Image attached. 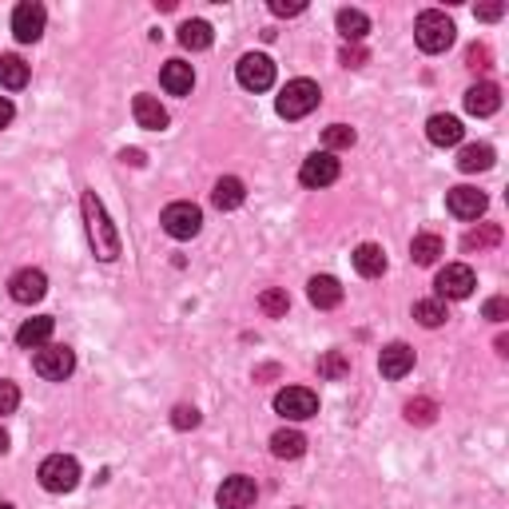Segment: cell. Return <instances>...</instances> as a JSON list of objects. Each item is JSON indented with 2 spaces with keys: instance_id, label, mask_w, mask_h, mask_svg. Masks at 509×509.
I'll use <instances>...</instances> for the list:
<instances>
[{
  "instance_id": "obj_1",
  "label": "cell",
  "mask_w": 509,
  "mask_h": 509,
  "mask_svg": "<svg viewBox=\"0 0 509 509\" xmlns=\"http://www.w3.org/2000/svg\"><path fill=\"white\" fill-rule=\"evenodd\" d=\"M80 207H84V224H88V239H92V251H96V259H104V263L119 259V231L112 227V219H108L104 199H100L96 191H84Z\"/></svg>"
},
{
  "instance_id": "obj_2",
  "label": "cell",
  "mask_w": 509,
  "mask_h": 509,
  "mask_svg": "<svg viewBox=\"0 0 509 509\" xmlns=\"http://www.w3.org/2000/svg\"><path fill=\"white\" fill-rule=\"evenodd\" d=\"M453 21L446 13H438V8H430V13H422L418 21H414V40H418L422 52H430V57H438V52H446L453 44Z\"/></svg>"
},
{
  "instance_id": "obj_3",
  "label": "cell",
  "mask_w": 509,
  "mask_h": 509,
  "mask_svg": "<svg viewBox=\"0 0 509 509\" xmlns=\"http://www.w3.org/2000/svg\"><path fill=\"white\" fill-rule=\"evenodd\" d=\"M40 486L48 489V494H72V489L80 486V461L68 458V453H52V458L40 461Z\"/></svg>"
},
{
  "instance_id": "obj_4",
  "label": "cell",
  "mask_w": 509,
  "mask_h": 509,
  "mask_svg": "<svg viewBox=\"0 0 509 509\" xmlns=\"http://www.w3.org/2000/svg\"><path fill=\"white\" fill-rule=\"evenodd\" d=\"M319 100H322V92L314 80H291V84L283 88V96H279V116L283 119H303V116H311L314 108H319Z\"/></svg>"
},
{
  "instance_id": "obj_5",
  "label": "cell",
  "mask_w": 509,
  "mask_h": 509,
  "mask_svg": "<svg viewBox=\"0 0 509 509\" xmlns=\"http://www.w3.org/2000/svg\"><path fill=\"white\" fill-rule=\"evenodd\" d=\"M275 410L291 422H307L319 414V394L307 391V386H286V391L275 394Z\"/></svg>"
},
{
  "instance_id": "obj_6",
  "label": "cell",
  "mask_w": 509,
  "mask_h": 509,
  "mask_svg": "<svg viewBox=\"0 0 509 509\" xmlns=\"http://www.w3.org/2000/svg\"><path fill=\"white\" fill-rule=\"evenodd\" d=\"M160 224L171 239H196L199 227H203V211L196 203H171V207H163Z\"/></svg>"
},
{
  "instance_id": "obj_7",
  "label": "cell",
  "mask_w": 509,
  "mask_h": 509,
  "mask_svg": "<svg viewBox=\"0 0 509 509\" xmlns=\"http://www.w3.org/2000/svg\"><path fill=\"white\" fill-rule=\"evenodd\" d=\"M32 370L40 378H48V382H64L76 370V355L68 347H40L32 355Z\"/></svg>"
},
{
  "instance_id": "obj_8",
  "label": "cell",
  "mask_w": 509,
  "mask_h": 509,
  "mask_svg": "<svg viewBox=\"0 0 509 509\" xmlns=\"http://www.w3.org/2000/svg\"><path fill=\"white\" fill-rule=\"evenodd\" d=\"M235 76H239V84H243L247 92H267L275 84V60L263 57V52H247V57L239 60Z\"/></svg>"
},
{
  "instance_id": "obj_9",
  "label": "cell",
  "mask_w": 509,
  "mask_h": 509,
  "mask_svg": "<svg viewBox=\"0 0 509 509\" xmlns=\"http://www.w3.org/2000/svg\"><path fill=\"white\" fill-rule=\"evenodd\" d=\"M44 24H48V13H44V4H36V0H24V4H16L13 13V36L21 44H36L44 36Z\"/></svg>"
},
{
  "instance_id": "obj_10",
  "label": "cell",
  "mask_w": 509,
  "mask_h": 509,
  "mask_svg": "<svg viewBox=\"0 0 509 509\" xmlns=\"http://www.w3.org/2000/svg\"><path fill=\"white\" fill-rule=\"evenodd\" d=\"M434 286H438L442 299H470L478 286V275L470 271L466 263H450L438 271V279H434Z\"/></svg>"
},
{
  "instance_id": "obj_11",
  "label": "cell",
  "mask_w": 509,
  "mask_h": 509,
  "mask_svg": "<svg viewBox=\"0 0 509 509\" xmlns=\"http://www.w3.org/2000/svg\"><path fill=\"white\" fill-rule=\"evenodd\" d=\"M8 294H13L16 303H24V307H32V303H40L44 294H48V275L36 271V267H24V271L13 275V283H8Z\"/></svg>"
},
{
  "instance_id": "obj_12",
  "label": "cell",
  "mask_w": 509,
  "mask_h": 509,
  "mask_svg": "<svg viewBox=\"0 0 509 509\" xmlns=\"http://www.w3.org/2000/svg\"><path fill=\"white\" fill-rule=\"evenodd\" d=\"M299 180H303V188H330L338 180V160L330 152H314L303 160Z\"/></svg>"
},
{
  "instance_id": "obj_13",
  "label": "cell",
  "mask_w": 509,
  "mask_h": 509,
  "mask_svg": "<svg viewBox=\"0 0 509 509\" xmlns=\"http://www.w3.org/2000/svg\"><path fill=\"white\" fill-rule=\"evenodd\" d=\"M255 497H259V486H255V478H247V474H235L219 486V505L224 509H251Z\"/></svg>"
},
{
  "instance_id": "obj_14",
  "label": "cell",
  "mask_w": 509,
  "mask_h": 509,
  "mask_svg": "<svg viewBox=\"0 0 509 509\" xmlns=\"http://www.w3.org/2000/svg\"><path fill=\"white\" fill-rule=\"evenodd\" d=\"M486 203H489L486 191H478V188H453L446 196V207L453 219H478L486 211Z\"/></svg>"
},
{
  "instance_id": "obj_15",
  "label": "cell",
  "mask_w": 509,
  "mask_h": 509,
  "mask_svg": "<svg viewBox=\"0 0 509 509\" xmlns=\"http://www.w3.org/2000/svg\"><path fill=\"white\" fill-rule=\"evenodd\" d=\"M378 370H382V378H406L414 370V350L406 342H391L378 355Z\"/></svg>"
},
{
  "instance_id": "obj_16",
  "label": "cell",
  "mask_w": 509,
  "mask_h": 509,
  "mask_svg": "<svg viewBox=\"0 0 509 509\" xmlns=\"http://www.w3.org/2000/svg\"><path fill=\"white\" fill-rule=\"evenodd\" d=\"M160 84L168 96H191V88H196V72H191V64L183 60H168L160 72Z\"/></svg>"
},
{
  "instance_id": "obj_17",
  "label": "cell",
  "mask_w": 509,
  "mask_h": 509,
  "mask_svg": "<svg viewBox=\"0 0 509 509\" xmlns=\"http://www.w3.org/2000/svg\"><path fill=\"white\" fill-rule=\"evenodd\" d=\"M132 116L140 127H147V132H163V127H168V108H163L155 96H136Z\"/></svg>"
},
{
  "instance_id": "obj_18",
  "label": "cell",
  "mask_w": 509,
  "mask_h": 509,
  "mask_svg": "<svg viewBox=\"0 0 509 509\" xmlns=\"http://www.w3.org/2000/svg\"><path fill=\"white\" fill-rule=\"evenodd\" d=\"M497 108H502V88L489 84V80H486V84H474L466 92V112L470 116H494Z\"/></svg>"
},
{
  "instance_id": "obj_19",
  "label": "cell",
  "mask_w": 509,
  "mask_h": 509,
  "mask_svg": "<svg viewBox=\"0 0 509 509\" xmlns=\"http://www.w3.org/2000/svg\"><path fill=\"white\" fill-rule=\"evenodd\" d=\"M426 136H430L434 147H453V144H461L466 127H461L458 116H430V124H426Z\"/></svg>"
},
{
  "instance_id": "obj_20",
  "label": "cell",
  "mask_w": 509,
  "mask_h": 509,
  "mask_svg": "<svg viewBox=\"0 0 509 509\" xmlns=\"http://www.w3.org/2000/svg\"><path fill=\"white\" fill-rule=\"evenodd\" d=\"M307 299L319 311H335L342 303V286H338V279H330V275H314V279L307 283Z\"/></svg>"
},
{
  "instance_id": "obj_21",
  "label": "cell",
  "mask_w": 509,
  "mask_h": 509,
  "mask_svg": "<svg viewBox=\"0 0 509 509\" xmlns=\"http://www.w3.org/2000/svg\"><path fill=\"white\" fill-rule=\"evenodd\" d=\"M52 327H57V322H52L48 314H40V319H29V322H21V330H16V342H21L24 350H40V347H48Z\"/></svg>"
},
{
  "instance_id": "obj_22",
  "label": "cell",
  "mask_w": 509,
  "mask_h": 509,
  "mask_svg": "<svg viewBox=\"0 0 509 509\" xmlns=\"http://www.w3.org/2000/svg\"><path fill=\"white\" fill-rule=\"evenodd\" d=\"M243 199H247V188H243V180H235V175H224V180L215 183V191H211V203H215L219 211H235Z\"/></svg>"
},
{
  "instance_id": "obj_23",
  "label": "cell",
  "mask_w": 509,
  "mask_h": 509,
  "mask_svg": "<svg viewBox=\"0 0 509 509\" xmlns=\"http://www.w3.org/2000/svg\"><path fill=\"white\" fill-rule=\"evenodd\" d=\"M355 271L363 275V279H378V275L386 271V255H382V247H374V243H363V247H355Z\"/></svg>"
},
{
  "instance_id": "obj_24",
  "label": "cell",
  "mask_w": 509,
  "mask_h": 509,
  "mask_svg": "<svg viewBox=\"0 0 509 509\" xmlns=\"http://www.w3.org/2000/svg\"><path fill=\"white\" fill-rule=\"evenodd\" d=\"M494 147L489 144H470V147H461V155H458V168L466 171V175H474V171H489L494 168Z\"/></svg>"
},
{
  "instance_id": "obj_25",
  "label": "cell",
  "mask_w": 509,
  "mask_h": 509,
  "mask_svg": "<svg viewBox=\"0 0 509 509\" xmlns=\"http://www.w3.org/2000/svg\"><path fill=\"white\" fill-rule=\"evenodd\" d=\"M271 453L283 461H294L307 453V438L299 430H279V434H271Z\"/></svg>"
},
{
  "instance_id": "obj_26",
  "label": "cell",
  "mask_w": 509,
  "mask_h": 509,
  "mask_svg": "<svg viewBox=\"0 0 509 509\" xmlns=\"http://www.w3.org/2000/svg\"><path fill=\"white\" fill-rule=\"evenodd\" d=\"M211 40H215V32H211L207 21H183L180 24V44L183 48L203 52V48H211Z\"/></svg>"
},
{
  "instance_id": "obj_27",
  "label": "cell",
  "mask_w": 509,
  "mask_h": 509,
  "mask_svg": "<svg viewBox=\"0 0 509 509\" xmlns=\"http://www.w3.org/2000/svg\"><path fill=\"white\" fill-rule=\"evenodd\" d=\"M338 32H342V40L358 44L370 32V16L358 13V8H342V13H338Z\"/></svg>"
},
{
  "instance_id": "obj_28",
  "label": "cell",
  "mask_w": 509,
  "mask_h": 509,
  "mask_svg": "<svg viewBox=\"0 0 509 509\" xmlns=\"http://www.w3.org/2000/svg\"><path fill=\"white\" fill-rule=\"evenodd\" d=\"M24 84H29V64L21 57H0V88L21 92Z\"/></svg>"
},
{
  "instance_id": "obj_29",
  "label": "cell",
  "mask_w": 509,
  "mask_h": 509,
  "mask_svg": "<svg viewBox=\"0 0 509 509\" xmlns=\"http://www.w3.org/2000/svg\"><path fill=\"white\" fill-rule=\"evenodd\" d=\"M438 255H442V239L438 235H430V231H422V235H414V243H410V259L418 267H434L438 263Z\"/></svg>"
},
{
  "instance_id": "obj_30",
  "label": "cell",
  "mask_w": 509,
  "mask_h": 509,
  "mask_svg": "<svg viewBox=\"0 0 509 509\" xmlns=\"http://www.w3.org/2000/svg\"><path fill=\"white\" fill-rule=\"evenodd\" d=\"M497 243H502V227H497V224H486V227L470 231V235L461 239L466 251H489V247H497Z\"/></svg>"
},
{
  "instance_id": "obj_31",
  "label": "cell",
  "mask_w": 509,
  "mask_h": 509,
  "mask_svg": "<svg viewBox=\"0 0 509 509\" xmlns=\"http://www.w3.org/2000/svg\"><path fill=\"white\" fill-rule=\"evenodd\" d=\"M286 307H291V299H286V291H279V286H271V291L259 294V311H263L267 319H283Z\"/></svg>"
},
{
  "instance_id": "obj_32",
  "label": "cell",
  "mask_w": 509,
  "mask_h": 509,
  "mask_svg": "<svg viewBox=\"0 0 509 509\" xmlns=\"http://www.w3.org/2000/svg\"><path fill=\"white\" fill-rule=\"evenodd\" d=\"M414 319H418L422 327H442V322H446V307H442L438 299H422V303H414Z\"/></svg>"
},
{
  "instance_id": "obj_33",
  "label": "cell",
  "mask_w": 509,
  "mask_h": 509,
  "mask_svg": "<svg viewBox=\"0 0 509 509\" xmlns=\"http://www.w3.org/2000/svg\"><path fill=\"white\" fill-rule=\"evenodd\" d=\"M434 418H438V406H434L430 398H414V402H406V422H414V426H430Z\"/></svg>"
},
{
  "instance_id": "obj_34",
  "label": "cell",
  "mask_w": 509,
  "mask_h": 509,
  "mask_svg": "<svg viewBox=\"0 0 509 509\" xmlns=\"http://www.w3.org/2000/svg\"><path fill=\"white\" fill-rule=\"evenodd\" d=\"M322 144H327L330 152H338V147H350V144H355V127H347V124H330L327 132H322Z\"/></svg>"
},
{
  "instance_id": "obj_35",
  "label": "cell",
  "mask_w": 509,
  "mask_h": 509,
  "mask_svg": "<svg viewBox=\"0 0 509 509\" xmlns=\"http://www.w3.org/2000/svg\"><path fill=\"white\" fill-rule=\"evenodd\" d=\"M347 370H350V363L338 355V350H330V355L319 363V374H322V378H342V374H347Z\"/></svg>"
},
{
  "instance_id": "obj_36",
  "label": "cell",
  "mask_w": 509,
  "mask_h": 509,
  "mask_svg": "<svg viewBox=\"0 0 509 509\" xmlns=\"http://www.w3.org/2000/svg\"><path fill=\"white\" fill-rule=\"evenodd\" d=\"M171 426H175V430H196V426H199V410H196V406H175V410H171Z\"/></svg>"
},
{
  "instance_id": "obj_37",
  "label": "cell",
  "mask_w": 509,
  "mask_h": 509,
  "mask_svg": "<svg viewBox=\"0 0 509 509\" xmlns=\"http://www.w3.org/2000/svg\"><path fill=\"white\" fill-rule=\"evenodd\" d=\"M16 406H21V391H16V382H0V414H13Z\"/></svg>"
},
{
  "instance_id": "obj_38",
  "label": "cell",
  "mask_w": 509,
  "mask_h": 509,
  "mask_svg": "<svg viewBox=\"0 0 509 509\" xmlns=\"http://www.w3.org/2000/svg\"><path fill=\"white\" fill-rule=\"evenodd\" d=\"M466 64H470L474 72H486V68H489V48H486V44H474V48L466 52Z\"/></svg>"
},
{
  "instance_id": "obj_39",
  "label": "cell",
  "mask_w": 509,
  "mask_h": 509,
  "mask_svg": "<svg viewBox=\"0 0 509 509\" xmlns=\"http://www.w3.org/2000/svg\"><path fill=\"white\" fill-rule=\"evenodd\" d=\"M481 314H486L489 322H505V314H509V303H505V299H489L486 307H481Z\"/></svg>"
},
{
  "instance_id": "obj_40",
  "label": "cell",
  "mask_w": 509,
  "mask_h": 509,
  "mask_svg": "<svg viewBox=\"0 0 509 509\" xmlns=\"http://www.w3.org/2000/svg\"><path fill=\"white\" fill-rule=\"evenodd\" d=\"M303 8H307L303 0H291V4H286V0H271V13L275 16H299Z\"/></svg>"
},
{
  "instance_id": "obj_41",
  "label": "cell",
  "mask_w": 509,
  "mask_h": 509,
  "mask_svg": "<svg viewBox=\"0 0 509 509\" xmlns=\"http://www.w3.org/2000/svg\"><path fill=\"white\" fill-rule=\"evenodd\" d=\"M505 16V4H481L478 8V21H502Z\"/></svg>"
},
{
  "instance_id": "obj_42",
  "label": "cell",
  "mask_w": 509,
  "mask_h": 509,
  "mask_svg": "<svg viewBox=\"0 0 509 509\" xmlns=\"http://www.w3.org/2000/svg\"><path fill=\"white\" fill-rule=\"evenodd\" d=\"M13 116H16L13 100H8V96H0V127H8V124H13Z\"/></svg>"
},
{
  "instance_id": "obj_43",
  "label": "cell",
  "mask_w": 509,
  "mask_h": 509,
  "mask_svg": "<svg viewBox=\"0 0 509 509\" xmlns=\"http://www.w3.org/2000/svg\"><path fill=\"white\" fill-rule=\"evenodd\" d=\"M363 60H366L363 48H347V52H342V64H347V68H358Z\"/></svg>"
},
{
  "instance_id": "obj_44",
  "label": "cell",
  "mask_w": 509,
  "mask_h": 509,
  "mask_svg": "<svg viewBox=\"0 0 509 509\" xmlns=\"http://www.w3.org/2000/svg\"><path fill=\"white\" fill-rule=\"evenodd\" d=\"M119 160H124V163H132V168H144V152H136V147H132V152H124V155H119Z\"/></svg>"
},
{
  "instance_id": "obj_45",
  "label": "cell",
  "mask_w": 509,
  "mask_h": 509,
  "mask_svg": "<svg viewBox=\"0 0 509 509\" xmlns=\"http://www.w3.org/2000/svg\"><path fill=\"white\" fill-rule=\"evenodd\" d=\"M4 450H8V434L0 430V453H4Z\"/></svg>"
},
{
  "instance_id": "obj_46",
  "label": "cell",
  "mask_w": 509,
  "mask_h": 509,
  "mask_svg": "<svg viewBox=\"0 0 509 509\" xmlns=\"http://www.w3.org/2000/svg\"><path fill=\"white\" fill-rule=\"evenodd\" d=\"M0 509H13V505H8V502H0Z\"/></svg>"
}]
</instances>
